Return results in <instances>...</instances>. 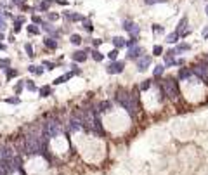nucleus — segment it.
<instances>
[{
  "instance_id": "1",
  "label": "nucleus",
  "mask_w": 208,
  "mask_h": 175,
  "mask_svg": "<svg viewBox=\"0 0 208 175\" xmlns=\"http://www.w3.org/2000/svg\"><path fill=\"white\" fill-rule=\"evenodd\" d=\"M61 132H63V126H61V123L57 120H50V122H47L44 125V137H47V139L59 135Z\"/></svg>"
},
{
  "instance_id": "2",
  "label": "nucleus",
  "mask_w": 208,
  "mask_h": 175,
  "mask_svg": "<svg viewBox=\"0 0 208 175\" xmlns=\"http://www.w3.org/2000/svg\"><path fill=\"white\" fill-rule=\"evenodd\" d=\"M161 90L172 99H175L177 97V94H179L177 92V83H175L174 78H165V82L161 83Z\"/></svg>"
},
{
  "instance_id": "3",
  "label": "nucleus",
  "mask_w": 208,
  "mask_h": 175,
  "mask_svg": "<svg viewBox=\"0 0 208 175\" xmlns=\"http://www.w3.org/2000/svg\"><path fill=\"white\" fill-rule=\"evenodd\" d=\"M123 29H125L127 33H130V37H139V33H140V28L134 23V21H130V19H125L123 21Z\"/></svg>"
},
{
  "instance_id": "4",
  "label": "nucleus",
  "mask_w": 208,
  "mask_h": 175,
  "mask_svg": "<svg viewBox=\"0 0 208 175\" xmlns=\"http://www.w3.org/2000/svg\"><path fill=\"white\" fill-rule=\"evenodd\" d=\"M125 69V63L123 61H115V63H109L106 66V71L109 75H118V73H123Z\"/></svg>"
},
{
  "instance_id": "5",
  "label": "nucleus",
  "mask_w": 208,
  "mask_h": 175,
  "mask_svg": "<svg viewBox=\"0 0 208 175\" xmlns=\"http://www.w3.org/2000/svg\"><path fill=\"white\" fill-rule=\"evenodd\" d=\"M151 61H153V59H151V56H147V54H142V56H140V57L135 61L137 69H139V71H146V69L151 66Z\"/></svg>"
},
{
  "instance_id": "6",
  "label": "nucleus",
  "mask_w": 208,
  "mask_h": 175,
  "mask_svg": "<svg viewBox=\"0 0 208 175\" xmlns=\"http://www.w3.org/2000/svg\"><path fill=\"white\" fill-rule=\"evenodd\" d=\"M144 54V50H142V47L140 45H135V47H132V49H128V54H127V57L132 59V61H137V59L140 57Z\"/></svg>"
},
{
  "instance_id": "7",
  "label": "nucleus",
  "mask_w": 208,
  "mask_h": 175,
  "mask_svg": "<svg viewBox=\"0 0 208 175\" xmlns=\"http://www.w3.org/2000/svg\"><path fill=\"white\" fill-rule=\"evenodd\" d=\"M186 25H187V18H182L180 23H179V26H177V29H175L180 37H186V35L189 33V29H186Z\"/></svg>"
},
{
  "instance_id": "8",
  "label": "nucleus",
  "mask_w": 208,
  "mask_h": 175,
  "mask_svg": "<svg viewBox=\"0 0 208 175\" xmlns=\"http://www.w3.org/2000/svg\"><path fill=\"white\" fill-rule=\"evenodd\" d=\"M73 61L75 63H85L87 61V52L85 50H77V52L73 54Z\"/></svg>"
},
{
  "instance_id": "9",
  "label": "nucleus",
  "mask_w": 208,
  "mask_h": 175,
  "mask_svg": "<svg viewBox=\"0 0 208 175\" xmlns=\"http://www.w3.org/2000/svg\"><path fill=\"white\" fill-rule=\"evenodd\" d=\"M111 42H113V45H115L118 50H120L121 47H127V40L123 38V37H118V35H116V37H113Z\"/></svg>"
},
{
  "instance_id": "10",
  "label": "nucleus",
  "mask_w": 208,
  "mask_h": 175,
  "mask_svg": "<svg viewBox=\"0 0 208 175\" xmlns=\"http://www.w3.org/2000/svg\"><path fill=\"white\" fill-rule=\"evenodd\" d=\"M44 44H45V47H49L50 50H56V49H57V40L52 38V37H47V38L44 40Z\"/></svg>"
},
{
  "instance_id": "11",
  "label": "nucleus",
  "mask_w": 208,
  "mask_h": 175,
  "mask_svg": "<svg viewBox=\"0 0 208 175\" xmlns=\"http://www.w3.org/2000/svg\"><path fill=\"white\" fill-rule=\"evenodd\" d=\"M28 71H29L31 75H35V76H40V75H44V68H42V66H35V64L28 66Z\"/></svg>"
},
{
  "instance_id": "12",
  "label": "nucleus",
  "mask_w": 208,
  "mask_h": 175,
  "mask_svg": "<svg viewBox=\"0 0 208 175\" xmlns=\"http://www.w3.org/2000/svg\"><path fill=\"white\" fill-rule=\"evenodd\" d=\"M191 75H193V71H191V69H187V68H180V69H179V75H177V76H179L180 80H187V78H191Z\"/></svg>"
},
{
  "instance_id": "13",
  "label": "nucleus",
  "mask_w": 208,
  "mask_h": 175,
  "mask_svg": "<svg viewBox=\"0 0 208 175\" xmlns=\"http://www.w3.org/2000/svg\"><path fill=\"white\" fill-rule=\"evenodd\" d=\"M40 97H49L50 94H52V87H49V85H44V87H40Z\"/></svg>"
},
{
  "instance_id": "14",
  "label": "nucleus",
  "mask_w": 208,
  "mask_h": 175,
  "mask_svg": "<svg viewBox=\"0 0 208 175\" xmlns=\"http://www.w3.org/2000/svg\"><path fill=\"white\" fill-rule=\"evenodd\" d=\"M179 37H180V35L177 33V31L167 35V44H177V42H179Z\"/></svg>"
},
{
  "instance_id": "15",
  "label": "nucleus",
  "mask_w": 208,
  "mask_h": 175,
  "mask_svg": "<svg viewBox=\"0 0 208 175\" xmlns=\"http://www.w3.org/2000/svg\"><path fill=\"white\" fill-rule=\"evenodd\" d=\"M24 87L28 88L29 92H37V90H40V88L35 85V82H31V80H24Z\"/></svg>"
},
{
  "instance_id": "16",
  "label": "nucleus",
  "mask_w": 208,
  "mask_h": 175,
  "mask_svg": "<svg viewBox=\"0 0 208 175\" xmlns=\"http://www.w3.org/2000/svg\"><path fill=\"white\" fill-rule=\"evenodd\" d=\"M69 42H71L73 45H80L83 42L82 40V37H80V35H77V33H73L71 37H69Z\"/></svg>"
},
{
  "instance_id": "17",
  "label": "nucleus",
  "mask_w": 208,
  "mask_h": 175,
  "mask_svg": "<svg viewBox=\"0 0 208 175\" xmlns=\"http://www.w3.org/2000/svg\"><path fill=\"white\" fill-rule=\"evenodd\" d=\"M153 33H155V37H160L165 33V28L161 25H153Z\"/></svg>"
},
{
  "instance_id": "18",
  "label": "nucleus",
  "mask_w": 208,
  "mask_h": 175,
  "mask_svg": "<svg viewBox=\"0 0 208 175\" xmlns=\"http://www.w3.org/2000/svg\"><path fill=\"white\" fill-rule=\"evenodd\" d=\"M189 49H191V45L186 44V42H182V44H179L177 47H175V52L179 54V52H184V50H189Z\"/></svg>"
},
{
  "instance_id": "19",
  "label": "nucleus",
  "mask_w": 208,
  "mask_h": 175,
  "mask_svg": "<svg viewBox=\"0 0 208 175\" xmlns=\"http://www.w3.org/2000/svg\"><path fill=\"white\" fill-rule=\"evenodd\" d=\"M9 66H10V59L9 57L0 59V69H9Z\"/></svg>"
},
{
  "instance_id": "20",
  "label": "nucleus",
  "mask_w": 208,
  "mask_h": 175,
  "mask_svg": "<svg viewBox=\"0 0 208 175\" xmlns=\"http://www.w3.org/2000/svg\"><path fill=\"white\" fill-rule=\"evenodd\" d=\"M83 29H85V31H88V33H90V31H94V25H92V21H88L87 18H85V21H83Z\"/></svg>"
},
{
  "instance_id": "21",
  "label": "nucleus",
  "mask_w": 208,
  "mask_h": 175,
  "mask_svg": "<svg viewBox=\"0 0 208 175\" xmlns=\"http://www.w3.org/2000/svg\"><path fill=\"white\" fill-rule=\"evenodd\" d=\"M163 71H165V64H158V66L153 69V75H155V76H160V75H163Z\"/></svg>"
},
{
  "instance_id": "22",
  "label": "nucleus",
  "mask_w": 208,
  "mask_h": 175,
  "mask_svg": "<svg viewBox=\"0 0 208 175\" xmlns=\"http://www.w3.org/2000/svg\"><path fill=\"white\" fill-rule=\"evenodd\" d=\"M5 76H7V80H10V78L18 76V69H12V68L5 69Z\"/></svg>"
},
{
  "instance_id": "23",
  "label": "nucleus",
  "mask_w": 208,
  "mask_h": 175,
  "mask_svg": "<svg viewBox=\"0 0 208 175\" xmlns=\"http://www.w3.org/2000/svg\"><path fill=\"white\" fill-rule=\"evenodd\" d=\"M92 59H94V61H97V63H101L102 59H104V56H102L99 50H92Z\"/></svg>"
},
{
  "instance_id": "24",
  "label": "nucleus",
  "mask_w": 208,
  "mask_h": 175,
  "mask_svg": "<svg viewBox=\"0 0 208 175\" xmlns=\"http://www.w3.org/2000/svg\"><path fill=\"white\" fill-rule=\"evenodd\" d=\"M28 33L29 35H38L40 33V28H38V26H35V25H29L28 26Z\"/></svg>"
},
{
  "instance_id": "25",
  "label": "nucleus",
  "mask_w": 208,
  "mask_h": 175,
  "mask_svg": "<svg viewBox=\"0 0 208 175\" xmlns=\"http://www.w3.org/2000/svg\"><path fill=\"white\" fill-rule=\"evenodd\" d=\"M23 88H24V82L16 83V87H14V92H16V95H19V94L23 92Z\"/></svg>"
},
{
  "instance_id": "26",
  "label": "nucleus",
  "mask_w": 208,
  "mask_h": 175,
  "mask_svg": "<svg viewBox=\"0 0 208 175\" xmlns=\"http://www.w3.org/2000/svg\"><path fill=\"white\" fill-rule=\"evenodd\" d=\"M24 50H26V54H28V57H33L35 52H33V47L29 44H24Z\"/></svg>"
},
{
  "instance_id": "27",
  "label": "nucleus",
  "mask_w": 208,
  "mask_h": 175,
  "mask_svg": "<svg viewBox=\"0 0 208 175\" xmlns=\"http://www.w3.org/2000/svg\"><path fill=\"white\" fill-rule=\"evenodd\" d=\"M5 28H7V21H5V18L2 16V10H0V31H4Z\"/></svg>"
},
{
  "instance_id": "28",
  "label": "nucleus",
  "mask_w": 208,
  "mask_h": 175,
  "mask_svg": "<svg viewBox=\"0 0 208 175\" xmlns=\"http://www.w3.org/2000/svg\"><path fill=\"white\" fill-rule=\"evenodd\" d=\"M47 19L49 21H57L59 14H57V12H47Z\"/></svg>"
},
{
  "instance_id": "29",
  "label": "nucleus",
  "mask_w": 208,
  "mask_h": 175,
  "mask_svg": "<svg viewBox=\"0 0 208 175\" xmlns=\"http://www.w3.org/2000/svg\"><path fill=\"white\" fill-rule=\"evenodd\" d=\"M153 54H155V56H161V54H163V47H161V45H155V47H153Z\"/></svg>"
},
{
  "instance_id": "30",
  "label": "nucleus",
  "mask_w": 208,
  "mask_h": 175,
  "mask_svg": "<svg viewBox=\"0 0 208 175\" xmlns=\"http://www.w3.org/2000/svg\"><path fill=\"white\" fill-rule=\"evenodd\" d=\"M5 102H9V104H19L21 99H19V95H16V97H9V99H5Z\"/></svg>"
},
{
  "instance_id": "31",
  "label": "nucleus",
  "mask_w": 208,
  "mask_h": 175,
  "mask_svg": "<svg viewBox=\"0 0 208 175\" xmlns=\"http://www.w3.org/2000/svg\"><path fill=\"white\" fill-rule=\"evenodd\" d=\"M135 45H137V38H135V37H132L130 40H127V47H128V49L135 47Z\"/></svg>"
},
{
  "instance_id": "32",
  "label": "nucleus",
  "mask_w": 208,
  "mask_h": 175,
  "mask_svg": "<svg viewBox=\"0 0 208 175\" xmlns=\"http://www.w3.org/2000/svg\"><path fill=\"white\" fill-rule=\"evenodd\" d=\"M151 87V80H144V82L140 83V90H147Z\"/></svg>"
},
{
  "instance_id": "33",
  "label": "nucleus",
  "mask_w": 208,
  "mask_h": 175,
  "mask_svg": "<svg viewBox=\"0 0 208 175\" xmlns=\"http://www.w3.org/2000/svg\"><path fill=\"white\" fill-rule=\"evenodd\" d=\"M163 2H167V0H144L146 5H155V4H163Z\"/></svg>"
},
{
  "instance_id": "34",
  "label": "nucleus",
  "mask_w": 208,
  "mask_h": 175,
  "mask_svg": "<svg viewBox=\"0 0 208 175\" xmlns=\"http://www.w3.org/2000/svg\"><path fill=\"white\" fill-rule=\"evenodd\" d=\"M44 66H45V69H49V71H50V69L56 68V63H50V61H44Z\"/></svg>"
},
{
  "instance_id": "35",
  "label": "nucleus",
  "mask_w": 208,
  "mask_h": 175,
  "mask_svg": "<svg viewBox=\"0 0 208 175\" xmlns=\"http://www.w3.org/2000/svg\"><path fill=\"white\" fill-rule=\"evenodd\" d=\"M108 57H109V59H113V61H116V57H118V49L111 50V52L108 54Z\"/></svg>"
},
{
  "instance_id": "36",
  "label": "nucleus",
  "mask_w": 208,
  "mask_h": 175,
  "mask_svg": "<svg viewBox=\"0 0 208 175\" xmlns=\"http://www.w3.org/2000/svg\"><path fill=\"white\" fill-rule=\"evenodd\" d=\"M31 21H33V25H44L42 18H38V16H33V18H31Z\"/></svg>"
},
{
  "instance_id": "37",
  "label": "nucleus",
  "mask_w": 208,
  "mask_h": 175,
  "mask_svg": "<svg viewBox=\"0 0 208 175\" xmlns=\"http://www.w3.org/2000/svg\"><path fill=\"white\" fill-rule=\"evenodd\" d=\"M201 37H203L205 40H208V25L203 28V31H201Z\"/></svg>"
},
{
  "instance_id": "38",
  "label": "nucleus",
  "mask_w": 208,
  "mask_h": 175,
  "mask_svg": "<svg viewBox=\"0 0 208 175\" xmlns=\"http://www.w3.org/2000/svg\"><path fill=\"white\" fill-rule=\"evenodd\" d=\"M101 44H102V40H101V38H94V40H92V45H94V47H99Z\"/></svg>"
},
{
  "instance_id": "39",
  "label": "nucleus",
  "mask_w": 208,
  "mask_h": 175,
  "mask_svg": "<svg viewBox=\"0 0 208 175\" xmlns=\"http://www.w3.org/2000/svg\"><path fill=\"white\" fill-rule=\"evenodd\" d=\"M24 2H26V0H12V5H19V7H21Z\"/></svg>"
},
{
  "instance_id": "40",
  "label": "nucleus",
  "mask_w": 208,
  "mask_h": 175,
  "mask_svg": "<svg viewBox=\"0 0 208 175\" xmlns=\"http://www.w3.org/2000/svg\"><path fill=\"white\" fill-rule=\"evenodd\" d=\"M0 50H7V45H4V44H0Z\"/></svg>"
},
{
  "instance_id": "41",
  "label": "nucleus",
  "mask_w": 208,
  "mask_h": 175,
  "mask_svg": "<svg viewBox=\"0 0 208 175\" xmlns=\"http://www.w3.org/2000/svg\"><path fill=\"white\" fill-rule=\"evenodd\" d=\"M205 12H206V16H208V4H206V7H205Z\"/></svg>"
},
{
  "instance_id": "42",
  "label": "nucleus",
  "mask_w": 208,
  "mask_h": 175,
  "mask_svg": "<svg viewBox=\"0 0 208 175\" xmlns=\"http://www.w3.org/2000/svg\"><path fill=\"white\" fill-rule=\"evenodd\" d=\"M0 40H4V35H2V33H0Z\"/></svg>"
}]
</instances>
